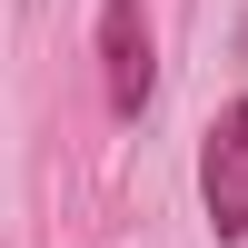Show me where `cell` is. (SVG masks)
Segmentation results:
<instances>
[{"mask_svg":"<svg viewBox=\"0 0 248 248\" xmlns=\"http://www.w3.org/2000/svg\"><path fill=\"white\" fill-rule=\"evenodd\" d=\"M199 199H209V229L248 238V99L209 119V149H199Z\"/></svg>","mask_w":248,"mask_h":248,"instance_id":"6da1fadb","label":"cell"},{"mask_svg":"<svg viewBox=\"0 0 248 248\" xmlns=\"http://www.w3.org/2000/svg\"><path fill=\"white\" fill-rule=\"evenodd\" d=\"M99 70H109V109L119 119H139L149 109V20H139V0H109L99 10Z\"/></svg>","mask_w":248,"mask_h":248,"instance_id":"7a4b0ae2","label":"cell"}]
</instances>
